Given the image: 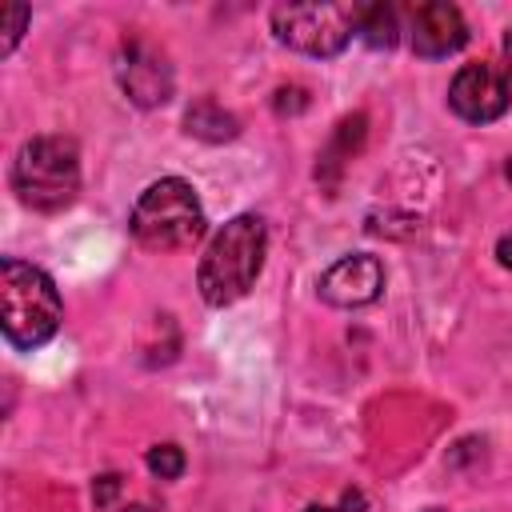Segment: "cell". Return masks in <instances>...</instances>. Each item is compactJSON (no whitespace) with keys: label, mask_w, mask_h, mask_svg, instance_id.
Masks as SVG:
<instances>
[{"label":"cell","mask_w":512,"mask_h":512,"mask_svg":"<svg viewBox=\"0 0 512 512\" xmlns=\"http://www.w3.org/2000/svg\"><path fill=\"white\" fill-rule=\"evenodd\" d=\"M116 496H120V476H116V472L96 476V484H92V500H96V508H108Z\"/></svg>","instance_id":"5bb4252c"},{"label":"cell","mask_w":512,"mask_h":512,"mask_svg":"<svg viewBox=\"0 0 512 512\" xmlns=\"http://www.w3.org/2000/svg\"><path fill=\"white\" fill-rule=\"evenodd\" d=\"M504 60H508V72H512V24H508V32H504Z\"/></svg>","instance_id":"ac0fdd59"},{"label":"cell","mask_w":512,"mask_h":512,"mask_svg":"<svg viewBox=\"0 0 512 512\" xmlns=\"http://www.w3.org/2000/svg\"><path fill=\"white\" fill-rule=\"evenodd\" d=\"M24 24H28V4H4V36H0V52L12 56V48L20 44L24 36Z\"/></svg>","instance_id":"4fadbf2b"},{"label":"cell","mask_w":512,"mask_h":512,"mask_svg":"<svg viewBox=\"0 0 512 512\" xmlns=\"http://www.w3.org/2000/svg\"><path fill=\"white\" fill-rule=\"evenodd\" d=\"M496 256H500L504 268H512V236H504V240L496 244Z\"/></svg>","instance_id":"2e32d148"},{"label":"cell","mask_w":512,"mask_h":512,"mask_svg":"<svg viewBox=\"0 0 512 512\" xmlns=\"http://www.w3.org/2000/svg\"><path fill=\"white\" fill-rule=\"evenodd\" d=\"M116 80L124 88V96L140 108H160L172 100V88H176V76H172V64L160 48L144 44V40H128L120 60H116Z\"/></svg>","instance_id":"8992f818"},{"label":"cell","mask_w":512,"mask_h":512,"mask_svg":"<svg viewBox=\"0 0 512 512\" xmlns=\"http://www.w3.org/2000/svg\"><path fill=\"white\" fill-rule=\"evenodd\" d=\"M356 32L372 48H392L396 44V8L392 4H360V28Z\"/></svg>","instance_id":"8fae6325"},{"label":"cell","mask_w":512,"mask_h":512,"mask_svg":"<svg viewBox=\"0 0 512 512\" xmlns=\"http://www.w3.org/2000/svg\"><path fill=\"white\" fill-rule=\"evenodd\" d=\"M448 104L468 124H492L508 108V80L492 64H464L448 84Z\"/></svg>","instance_id":"52a82bcc"},{"label":"cell","mask_w":512,"mask_h":512,"mask_svg":"<svg viewBox=\"0 0 512 512\" xmlns=\"http://www.w3.org/2000/svg\"><path fill=\"white\" fill-rule=\"evenodd\" d=\"M360 28V4H276L272 32L304 56H340Z\"/></svg>","instance_id":"5b68a950"},{"label":"cell","mask_w":512,"mask_h":512,"mask_svg":"<svg viewBox=\"0 0 512 512\" xmlns=\"http://www.w3.org/2000/svg\"><path fill=\"white\" fill-rule=\"evenodd\" d=\"M304 512H332V508H324V504H308Z\"/></svg>","instance_id":"d6986e66"},{"label":"cell","mask_w":512,"mask_h":512,"mask_svg":"<svg viewBox=\"0 0 512 512\" xmlns=\"http://www.w3.org/2000/svg\"><path fill=\"white\" fill-rule=\"evenodd\" d=\"M384 292V264L368 252L340 256L320 276V300L332 308H364Z\"/></svg>","instance_id":"ba28073f"},{"label":"cell","mask_w":512,"mask_h":512,"mask_svg":"<svg viewBox=\"0 0 512 512\" xmlns=\"http://www.w3.org/2000/svg\"><path fill=\"white\" fill-rule=\"evenodd\" d=\"M464 40H468V24H464L456 4L432 0V4L412 8V52L416 56L440 60V56L464 48Z\"/></svg>","instance_id":"9c48e42d"},{"label":"cell","mask_w":512,"mask_h":512,"mask_svg":"<svg viewBox=\"0 0 512 512\" xmlns=\"http://www.w3.org/2000/svg\"><path fill=\"white\" fill-rule=\"evenodd\" d=\"M364 508V496L360 492H344V512H360Z\"/></svg>","instance_id":"e0dca14e"},{"label":"cell","mask_w":512,"mask_h":512,"mask_svg":"<svg viewBox=\"0 0 512 512\" xmlns=\"http://www.w3.org/2000/svg\"><path fill=\"white\" fill-rule=\"evenodd\" d=\"M204 208L196 200V188L180 176H164L148 184L128 216V228L140 248L148 252H180L192 248L204 236Z\"/></svg>","instance_id":"3957f363"},{"label":"cell","mask_w":512,"mask_h":512,"mask_svg":"<svg viewBox=\"0 0 512 512\" xmlns=\"http://www.w3.org/2000/svg\"><path fill=\"white\" fill-rule=\"evenodd\" d=\"M64 320L60 292L52 276L28 260L4 256L0 260V328L4 340L20 352H32L56 336Z\"/></svg>","instance_id":"7a4b0ae2"},{"label":"cell","mask_w":512,"mask_h":512,"mask_svg":"<svg viewBox=\"0 0 512 512\" xmlns=\"http://www.w3.org/2000/svg\"><path fill=\"white\" fill-rule=\"evenodd\" d=\"M12 192L32 212H60L80 192V152L68 136H32L12 160Z\"/></svg>","instance_id":"277c9868"},{"label":"cell","mask_w":512,"mask_h":512,"mask_svg":"<svg viewBox=\"0 0 512 512\" xmlns=\"http://www.w3.org/2000/svg\"><path fill=\"white\" fill-rule=\"evenodd\" d=\"M184 132L196 136V140H208V144H224V140H236L240 132V120L232 112H224L216 100H196L188 112H184Z\"/></svg>","instance_id":"30bf717a"},{"label":"cell","mask_w":512,"mask_h":512,"mask_svg":"<svg viewBox=\"0 0 512 512\" xmlns=\"http://www.w3.org/2000/svg\"><path fill=\"white\" fill-rule=\"evenodd\" d=\"M504 176H508V180H512V160H508V168H504Z\"/></svg>","instance_id":"ffe728a7"},{"label":"cell","mask_w":512,"mask_h":512,"mask_svg":"<svg viewBox=\"0 0 512 512\" xmlns=\"http://www.w3.org/2000/svg\"><path fill=\"white\" fill-rule=\"evenodd\" d=\"M264 252H268V228H264V220L252 216V212L232 216L212 236V244L200 256V268H196V284H200L204 304L228 308L240 296H248V288L256 284V276L264 268Z\"/></svg>","instance_id":"6da1fadb"},{"label":"cell","mask_w":512,"mask_h":512,"mask_svg":"<svg viewBox=\"0 0 512 512\" xmlns=\"http://www.w3.org/2000/svg\"><path fill=\"white\" fill-rule=\"evenodd\" d=\"M272 108L284 116V112H304L308 108V96H304V88H280L276 92V100H272Z\"/></svg>","instance_id":"9a60e30c"},{"label":"cell","mask_w":512,"mask_h":512,"mask_svg":"<svg viewBox=\"0 0 512 512\" xmlns=\"http://www.w3.org/2000/svg\"><path fill=\"white\" fill-rule=\"evenodd\" d=\"M432 512H436V508H432Z\"/></svg>","instance_id":"44dd1931"},{"label":"cell","mask_w":512,"mask_h":512,"mask_svg":"<svg viewBox=\"0 0 512 512\" xmlns=\"http://www.w3.org/2000/svg\"><path fill=\"white\" fill-rule=\"evenodd\" d=\"M144 460H148V472L160 480H180V472H184V452L176 444H156V448H148Z\"/></svg>","instance_id":"7c38bea8"}]
</instances>
